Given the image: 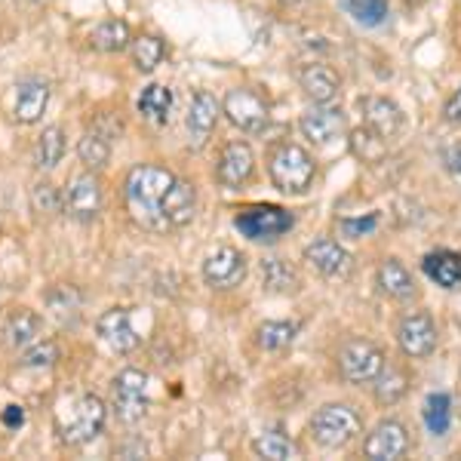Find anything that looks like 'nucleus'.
I'll list each match as a JSON object with an SVG mask.
<instances>
[{
    "label": "nucleus",
    "instance_id": "473e14b6",
    "mask_svg": "<svg viewBox=\"0 0 461 461\" xmlns=\"http://www.w3.org/2000/svg\"><path fill=\"white\" fill-rule=\"evenodd\" d=\"M77 158L86 169H105L111 160V139L95 130L84 132V139L77 142Z\"/></svg>",
    "mask_w": 461,
    "mask_h": 461
},
{
    "label": "nucleus",
    "instance_id": "0eeeda50",
    "mask_svg": "<svg viewBox=\"0 0 461 461\" xmlns=\"http://www.w3.org/2000/svg\"><path fill=\"white\" fill-rule=\"evenodd\" d=\"M221 111L228 114V121L237 126V130L249 132V136H258L265 132L267 121H271V108H267V99L262 93L249 86H237L230 89L221 102Z\"/></svg>",
    "mask_w": 461,
    "mask_h": 461
},
{
    "label": "nucleus",
    "instance_id": "ddd939ff",
    "mask_svg": "<svg viewBox=\"0 0 461 461\" xmlns=\"http://www.w3.org/2000/svg\"><path fill=\"white\" fill-rule=\"evenodd\" d=\"M252 173H256V154H252V148L247 142H228L221 148L215 178H219L225 188L240 191L243 185H249Z\"/></svg>",
    "mask_w": 461,
    "mask_h": 461
},
{
    "label": "nucleus",
    "instance_id": "f704fd0d",
    "mask_svg": "<svg viewBox=\"0 0 461 461\" xmlns=\"http://www.w3.org/2000/svg\"><path fill=\"white\" fill-rule=\"evenodd\" d=\"M47 304L50 311H53V317L59 320V323H68V320H74L80 314V295L74 286H56L47 293Z\"/></svg>",
    "mask_w": 461,
    "mask_h": 461
},
{
    "label": "nucleus",
    "instance_id": "79ce46f5",
    "mask_svg": "<svg viewBox=\"0 0 461 461\" xmlns=\"http://www.w3.org/2000/svg\"><path fill=\"white\" fill-rule=\"evenodd\" d=\"M446 167H449V173L456 176V182L461 185V145H452L449 151H446Z\"/></svg>",
    "mask_w": 461,
    "mask_h": 461
},
{
    "label": "nucleus",
    "instance_id": "5701e85b",
    "mask_svg": "<svg viewBox=\"0 0 461 461\" xmlns=\"http://www.w3.org/2000/svg\"><path fill=\"white\" fill-rule=\"evenodd\" d=\"M41 330H43L41 314H34V311H28V308H19L16 314L6 320V326H4L6 345H10L13 351H25V348H32L34 341H37Z\"/></svg>",
    "mask_w": 461,
    "mask_h": 461
},
{
    "label": "nucleus",
    "instance_id": "aec40b11",
    "mask_svg": "<svg viewBox=\"0 0 461 461\" xmlns=\"http://www.w3.org/2000/svg\"><path fill=\"white\" fill-rule=\"evenodd\" d=\"M375 280H378V289L393 302H409V299H415V293H419L412 274H409V267L400 262V258H384L375 271Z\"/></svg>",
    "mask_w": 461,
    "mask_h": 461
},
{
    "label": "nucleus",
    "instance_id": "a878e982",
    "mask_svg": "<svg viewBox=\"0 0 461 461\" xmlns=\"http://www.w3.org/2000/svg\"><path fill=\"white\" fill-rule=\"evenodd\" d=\"M373 388H375V403L378 406H397L409 391V373L403 366L384 363V369L375 375Z\"/></svg>",
    "mask_w": 461,
    "mask_h": 461
},
{
    "label": "nucleus",
    "instance_id": "9b49d317",
    "mask_svg": "<svg viewBox=\"0 0 461 461\" xmlns=\"http://www.w3.org/2000/svg\"><path fill=\"white\" fill-rule=\"evenodd\" d=\"M65 212L71 215L74 221H95L102 212V182L89 173H80L71 178L68 194H65Z\"/></svg>",
    "mask_w": 461,
    "mask_h": 461
},
{
    "label": "nucleus",
    "instance_id": "7ed1b4c3",
    "mask_svg": "<svg viewBox=\"0 0 461 461\" xmlns=\"http://www.w3.org/2000/svg\"><path fill=\"white\" fill-rule=\"evenodd\" d=\"M267 173H271V182L277 191L284 194H308L311 185H314V173L317 163L304 151L302 145H277L271 151V160H267Z\"/></svg>",
    "mask_w": 461,
    "mask_h": 461
},
{
    "label": "nucleus",
    "instance_id": "2f4dec72",
    "mask_svg": "<svg viewBox=\"0 0 461 461\" xmlns=\"http://www.w3.org/2000/svg\"><path fill=\"white\" fill-rule=\"evenodd\" d=\"M130 50H132V65H136L142 74H151L163 59H167V43L154 34L136 37V41L130 43Z\"/></svg>",
    "mask_w": 461,
    "mask_h": 461
},
{
    "label": "nucleus",
    "instance_id": "b1692460",
    "mask_svg": "<svg viewBox=\"0 0 461 461\" xmlns=\"http://www.w3.org/2000/svg\"><path fill=\"white\" fill-rule=\"evenodd\" d=\"M262 284L267 293L274 295H299L302 293V277L293 265L284 258H267L262 262Z\"/></svg>",
    "mask_w": 461,
    "mask_h": 461
},
{
    "label": "nucleus",
    "instance_id": "6ab92c4d",
    "mask_svg": "<svg viewBox=\"0 0 461 461\" xmlns=\"http://www.w3.org/2000/svg\"><path fill=\"white\" fill-rule=\"evenodd\" d=\"M50 105V84L41 77H28L22 80L19 89H16V114L19 123H37L43 117V111Z\"/></svg>",
    "mask_w": 461,
    "mask_h": 461
},
{
    "label": "nucleus",
    "instance_id": "412c9836",
    "mask_svg": "<svg viewBox=\"0 0 461 461\" xmlns=\"http://www.w3.org/2000/svg\"><path fill=\"white\" fill-rule=\"evenodd\" d=\"M299 84L314 105H330L339 95V74L330 65H308V68H302Z\"/></svg>",
    "mask_w": 461,
    "mask_h": 461
},
{
    "label": "nucleus",
    "instance_id": "2eb2a0df",
    "mask_svg": "<svg viewBox=\"0 0 461 461\" xmlns=\"http://www.w3.org/2000/svg\"><path fill=\"white\" fill-rule=\"evenodd\" d=\"M360 111L369 130H375L378 136H384L388 142L397 139L406 126V114L400 111L397 102L388 99V95H366V99H360Z\"/></svg>",
    "mask_w": 461,
    "mask_h": 461
},
{
    "label": "nucleus",
    "instance_id": "423d86ee",
    "mask_svg": "<svg viewBox=\"0 0 461 461\" xmlns=\"http://www.w3.org/2000/svg\"><path fill=\"white\" fill-rule=\"evenodd\" d=\"M384 363V351L369 339H348L339 348V373L348 384H373Z\"/></svg>",
    "mask_w": 461,
    "mask_h": 461
},
{
    "label": "nucleus",
    "instance_id": "f257e3e1",
    "mask_svg": "<svg viewBox=\"0 0 461 461\" xmlns=\"http://www.w3.org/2000/svg\"><path fill=\"white\" fill-rule=\"evenodd\" d=\"M176 178V173H169L167 167H158V163H142V167L130 169L123 194L126 210H130L136 225H142L145 230H158V234L173 228L167 212H163V200H167Z\"/></svg>",
    "mask_w": 461,
    "mask_h": 461
},
{
    "label": "nucleus",
    "instance_id": "72a5a7b5",
    "mask_svg": "<svg viewBox=\"0 0 461 461\" xmlns=\"http://www.w3.org/2000/svg\"><path fill=\"white\" fill-rule=\"evenodd\" d=\"M252 452L258 458H271V461H286V458H295L299 456V446H295L289 437L277 434V430H265L252 440Z\"/></svg>",
    "mask_w": 461,
    "mask_h": 461
},
{
    "label": "nucleus",
    "instance_id": "58836bf2",
    "mask_svg": "<svg viewBox=\"0 0 461 461\" xmlns=\"http://www.w3.org/2000/svg\"><path fill=\"white\" fill-rule=\"evenodd\" d=\"M375 225H378V219H375V215H369L366 221H363V219H357V221H351V219L339 221L341 234H345V237H351V240H360V237H363V234H369V230H373Z\"/></svg>",
    "mask_w": 461,
    "mask_h": 461
},
{
    "label": "nucleus",
    "instance_id": "a211bd4d",
    "mask_svg": "<svg viewBox=\"0 0 461 461\" xmlns=\"http://www.w3.org/2000/svg\"><path fill=\"white\" fill-rule=\"evenodd\" d=\"M225 114L221 111V102L215 99L212 93H206V89H200L194 93V99H191V108H188V132L191 139H194V145H206V139L212 136L215 123H219V117Z\"/></svg>",
    "mask_w": 461,
    "mask_h": 461
},
{
    "label": "nucleus",
    "instance_id": "4468645a",
    "mask_svg": "<svg viewBox=\"0 0 461 461\" xmlns=\"http://www.w3.org/2000/svg\"><path fill=\"white\" fill-rule=\"evenodd\" d=\"M304 262L330 280L348 277V271H351V256H348V249L341 247L339 240H332V237H317V240H311L308 247H304Z\"/></svg>",
    "mask_w": 461,
    "mask_h": 461
},
{
    "label": "nucleus",
    "instance_id": "c85d7f7f",
    "mask_svg": "<svg viewBox=\"0 0 461 461\" xmlns=\"http://www.w3.org/2000/svg\"><path fill=\"white\" fill-rule=\"evenodd\" d=\"M65 158V130L62 126H47L43 136L34 145V167L37 169H56Z\"/></svg>",
    "mask_w": 461,
    "mask_h": 461
},
{
    "label": "nucleus",
    "instance_id": "37998d69",
    "mask_svg": "<svg viewBox=\"0 0 461 461\" xmlns=\"http://www.w3.org/2000/svg\"><path fill=\"white\" fill-rule=\"evenodd\" d=\"M406 4H409V6H425L428 0H406Z\"/></svg>",
    "mask_w": 461,
    "mask_h": 461
},
{
    "label": "nucleus",
    "instance_id": "bb28decb",
    "mask_svg": "<svg viewBox=\"0 0 461 461\" xmlns=\"http://www.w3.org/2000/svg\"><path fill=\"white\" fill-rule=\"evenodd\" d=\"M130 43H132V32L123 19L102 22V25H95L93 34H89V47L99 50V53H121Z\"/></svg>",
    "mask_w": 461,
    "mask_h": 461
},
{
    "label": "nucleus",
    "instance_id": "f03ea898",
    "mask_svg": "<svg viewBox=\"0 0 461 461\" xmlns=\"http://www.w3.org/2000/svg\"><path fill=\"white\" fill-rule=\"evenodd\" d=\"M105 419H108V409L95 393H84L77 400H68V403H62V412L56 415L59 440L65 446H84L102 434Z\"/></svg>",
    "mask_w": 461,
    "mask_h": 461
},
{
    "label": "nucleus",
    "instance_id": "c9c22d12",
    "mask_svg": "<svg viewBox=\"0 0 461 461\" xmlns=\"http://www.w3.org/2000/svg\"><path fill=\"white\" fill-rule=\"evenodd\" d=\"M345 6L357 22H363V25H382V22L391 16L388 0H345Z\"/></svg>",
    "mask_w": 461,
    "mask_h": 461
},
{
    "label": "nucleus",
    "instance_id": "c756f323",
    "mask_svg": "<svg viewBox=\"0 0 461 461\" xmlns=\"http://www.w3.org/2000/svg\"><path fill=\"white\" fill-rule=\"evenodd\" d=\"M295 332L299 326L295 323H286V320H267L256 330V345L262 351H286L289 345L295 341Z\"/></svg>",
    "mask_w": 461,
    "mask_h": 461
},
{
    "label": "nucleus",
    "instance_id": "7c9ffc66",
    "mask_svg": "<svg viewBox=\"0 0 461 461\" xmlns=\"http://www.w3.org/2000/svg\"><path fill=\"white\" fill-rule=\"evenodd\" d=\"M169 108H173V93H169V86L151 84L142 89V95H139V114L154 123H167Z\"/></svg>",
    "mask_w": 461,
    "mask_h": 461
},
{
    "label": "nucleus",
    "instance_id": "a19ab883",
    "mask_svg": "<svg viewBox=\"0 0 461 461\" xmlns=\"http://www.w3.org/2000/svg\"><path fill=\"white\" fill-rule=\"evenodd\" d=\"M443 114H446V121H449V123L461 126V89H456V93H452V99L446 102Z\"/></svg>",
    "mask_w": 461,
    "mask_h": 461
},
{
    "label": "nucleus",
    "instance_id": "39448f33",
    "mask_svg": "<svg viewBox=\"0 0 461 461\" xmlns=\"http://www.w3.org/2000/svg\"><path fill=\"white\" fill-rule=\"evenodd\" d=\"M295 225V215L286 212L284 206H274V203H258L243 210L234 219V228L240 230L247 240L252 243H274L280 240L284 234H289Z\"/></svg>",
    "mask_w": 461,
    "mask_h": 461
},
{
    "label": "nucleus",
    "instance_id": "393cba45",
    "mask_svg": "<svg viewBox=\"0 0 461 461\" xmlns=\"http://www.w3.org/2000/svg\"><path fill=\"white\" fill-rule=\"evenodd\" d=\"M421 267H425V274L437 286L461 289V256L458 252H449V249L430 252V256H425Z\"/></svg>",
    "mask_w": 461,
    "mask_h": 461
},
{
    "label": "nucleus",
    "instance_id": "f3484780",
    "mask_svg": "<svg viewBox=\"0 0 461 461\" xmlns=\"http://www.w3.org/2000/svg\"><path fill=\"white\" fill-rule=\"evenodd\" d=\"M95 332H99L102 341H105L114 354H132L139 348V336H136V330H132L130 311H123V308L105 311V314L99 317V323H95Z\"/></svg>",
    "mask_w": 461,
    "mask_h": 461
},
{
    "label": "nucleus",
    "instance_id": "6e6552de",
    "mask_svg": "<svg viewBox=\"0 0 461 461\" xmlns=\"http://www.w3.org/2000/svg\"><path fill=\"white\" fill-rule=\"evenodd\" d=\"M437 341H440V330H437L434 317L428 311H409L400 317L397 323V345L400 351L412 360H425L437 351Z\"/></svg>",
    "mask_w": 461,
    "mask_h": 461
},
{
    "label": "nucleus",
    "instance_id": "dca6fc26",
    "mask_svg": "<svg viewBox=\"0 0 461 461\" xmlns=\"http://www.w3.org/2000/svg\"><path fill=\"white\" fill-rule=\"evenodd\" d=\"M299 130L304 132V139H311L314 145H330L345 132V114H341V108H332V105H314L302 114Z\"/></svg>",
    "mask_w": 461,
    "mask_h": 461
},
{
    "label": "nucleus",
    "instance_id": "e433bc0d",
    "mask_svg": "<svg viewBox=\"0 0 461 461\" xmlns=\"http://www.w3.org/2000/svg\"><path fill=\"white\" fill-rule=\"evenodd\" d=\"M65 206V197L59 194L53 182H37L32 188V210L37 215H56Z\"/></svg>",
    "mask_w": 461,
    "mask_h": 461
},
{
    "label": "nucleus",
    "instance_id": "f8f14e48",
    "mask_svg": "<svg viewBox=\"0 0 461 461\" xmlns=\"http://www.w3.org/2000/svg\"><path fill=\"white\" fill-rule=\"evenodd\" d=\"M247 277V256L234 247H219L203 262V280L212 289H234Z\"/></svg>",
    "mask_w": 461,
    "mask_h": 461
},
{
    "label": "nucleus",
    "instance_id": "20e7f679",
    "mask_svg": "<svg viewBox=\"0 0 461 461\" xmlns=\"http://www.w3.org/2000/svg\"><path fill=\"white\" fill-rule=\"evenodd\" d=\"M363 430V421L357 415V409L345 403H326L320 406L311 419V437L323 449H345L351 446Z\"/></svg>",
    "mask_w": 461,
    "mask_h": 461
},
{
    "label": "nucleus",
    "instance_id": "4c0bfd02",
    "mask_svg": "<svg viewBox=\"0 0 461 461\" xmlns=\"http://www.w3.org/2000/svg\"><path fill=\"white\" fill-rule=\"evenodd\" d=\"M56 360H59V345H56V341H41V345L34 341L32 348H25L19 366H25V369H50V366H56Z\"/></svg>",
    "mask_w": 461,
    "mask_h": 461
},
{
    "label": "nucleus",
    "instance_id": "1a4fd4ad",
    "mask_svg": "<svg viewBox=\"0 0 461 461\" xmlns=\"http://www.w3.org/2000/svg\"><path fill=\"white\" fill-rule=\"evenodd\" d=\"M148 375L142 369H123V373H117L114 378V400H111V406H114L117 419L126 421V425H136V421L145 419L148 412Z\"/></svg>",
    "mask_w": 461,
    "mask_h": 461
},
{
    "label": "nucleus",
    "instance_id": "9d476101",
    "mask_svg": "<svg viewBox=\"0 0 461 461\" xmlns=\"http://www.w3.org/2000/svg\"><path fill=\"white\" fill-rule=\"evenodd\" d=\"M409 452V430L403 421L384 419L369 430L366 443H363V456L373 461H397Z\"/></svg>",
    "mask_w": 461,
    "mask_h": 461
},
{
    "label": "nucleus",
    "instance_id": "ea45409f",
    "mask_svg": "<svg viewBox=\"0 0 461 461\" xmlns=\"http://www.w3.org/2000/svg\"><path fill=\"white\" fill-rule=\"evenodd\" d=\"M0 421H4V428L19 430L22 425H25V409H22V406H6L4 412H0Z\"/></svg>",
    "mask_w": 461,
    "mask_h": 461
},
{
    "label": "nucleus",
    "instance_id": "4be33fe9",
    "mask_svg": "<svg viewBox=\"0 0 461 461\" xmlns=\"http://www.w3.org/2000/svg\"><path fill=\"white\" fill-rule=\"evenodd\" d=\"M163 212H167L169 225L185 228L197 212V188L185 178H176L173 188H169L167 200H163Z\"/></svg>",
    "mask_w": 461,
    "mask_h": 461
},
{
    "label": "nucleus",
    "instance_id": "cd10ccee",
    "mask_svg": "<svg viewBox=\"0 0 461 461\" xmlns=\"http://www.w3.org/2000/svg\"><path fill=\"white\" fill-rule=\"evenodd\" d=\"M351 154L360 163H369V167H375V163H382L388 158V139L378 136L375 130H369V126H357L351 132Z\"/></svg>",
    "mask_w": 461,
    "mask_h": 461
}]
</instances>
